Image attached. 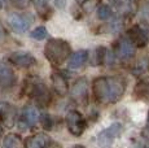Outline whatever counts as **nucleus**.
Returning a JSON list of instances; mask_svg holds the SVG:
<instances>
[{"label": "nucleus", "instance_id": "c85d7f7f", "mask_svg": "<svg viewBox=\"0 0 149 148\" xmlns=\"http://www.w3.org/2000/svg\"><path fill=\"white\" fill-rule=\"evenodd\" d=\"M71 148H86L84 146H81V144H75V146H73Z\"/></svg>", "mask_w": 149, "mask_h": 148}, {"label": "nucleus", "instance_id": "5701e85b", "mask_svg": "<svg viewBox=\"0 0 149 148\" xmlns=\"http://www.w3.org/2000/svg\"><path fill=\"white\" fill-rule=\"evenodd\" d=\"M111 16V9L109 5H101L97 9V17L100 20H108Z\"/></svg>", "mask_w": 149, "mask_h": 148}, {"label": "nucleus", "instance_id": "9b49d317", "mask_svg": "<svg viewBox=\"0 0 149 148\" xmlns=\"http://www.w3.org/2000/svg\"><path fill=\"white\" fill-rule=\"evenodd\" d=\"M9 61L19 68H30L36 64V60L29 52H13L9 56Z\"/></svg>", "mask_w": 149, "mask_h": 148}, {"label": "nucleus", "instance_id": "412c9836", "mask_svg": "<svg viewBox=\"0 0 149 148\" xmlns=\"http://www.w3.org/2000/svg\"><path fill=\"white\" fill-rule=\"evenodd\" d=\"M47 35H48V33H47V29H45L44 26L36 27V29H34L30 33V36L33 39H35V40H43V39L47 38Z\"/></svg>", "mask_w": 149, "mask_h": 148}, {"label": "nucleus", "instance_id": "0eeeda50", "mask_svg": "<svg viewBox=\"0 0 149 148\" xmlns=\"http://www.w3.org/2000/svg\"><path fill=\"white\" fill-rule=\"evenodd\" d=\"M30 96L39 104L40 107H47L51 103V94L44 83H34L30 87Z\"/></svg>", "mask_w": 149, "mask_h": 148}, {"label": "nucleus", "instance_id": "a211bd4d", "mask_svg": "<svg viewBox=\"0 0 149 148\" xmlns=\"http://www.w3.org/2000/svg\"><path fill=\"white\" fill-rule=\"evenodd\" d=\"M134 95L137 99H145L149 100V81H141L136 84Z\"/></svg>", "mask_w": 149, "mask_h": 148}, {"label": "nucleus", "instance_id": "4468645a", "mask_svg": "<svg viewBox=\"0 0 149 148\" xmlns=\"http://www.w3.org/2000/svg\"><path fill=\"white\" fill-rule=\"evenodd\" d=\"M38 118H39V113L36 110V108H34L33 105H26L22 109V118L19 124H25V127H30L36 124Z\"/></svg>", "mask_w": 149, "mask_h": 148}, {"label": "nucleus", "instance_id": "2eb2a0df", "mask_svg": "<svg viewBox=\"0 0 149 148\" xmlns=\"http://www.w3.org/2000/svg\"><path fill=\"white\" fill-rule=\"evenodd\" d=\"M52 86H53L54 91H56L60 96H65L69 92V84H68L66 79L60 73L52 74Z\"/></svg>", "mask_w": 149, "mask_h": 148}, {"label": "nucleus", "instance_id": "aec40b11", "mask_svg": "<svg viewBox=\"0 0 149 148\" xmlns=\"http://www.w3.org/2000/svg\"><path fill=\"white\" fill-rule=\"evenodd\" d=\"M105 53L107 50L104 47H99L95 50L93 52V57H92V65H101L105 60Z\"/></svg>", "mask_w": 149, "mask_h": 148}, {"label": "nucleus", "instance_id": "7c9ffc66", "mask_svg": "<svg viewBox=\"0 0 149 148\" xmlns=\"http://www.w3.org/2000/svg\"><path fill=\"white\" fill-rule=\"evenodd\" d=\"M77 1H78V3H81V4H84V3L87 1V0H77Z\"/></svg>", "mask_w": 149, "mask_h": 148}, {"label": "nucleus", "instance_id": "6ab92c4d", "mask_svg": "<svg viewBox=\"0 0 149 148\" xmlns=\"http://www.w3.org/2000/svg\"><path fill=\"white\" fill-rule=\"evenodd\" d=\"M19 144H21V138H19V135L8 134V135L3 139L1 148H19Z\"/></svg>", "mask_w": 149, "mask_h": 148}, {"label": "nucleus", "instance_id": "9d476101", "mask_svg": "<svg viewBox=\"0 0 149 148\" xmlns=\"http://www.w3.org/2000/svg\"><path fill=\"white\" fill-rule=\"evenodd\" d=\"M116 55L121 60H130L135 55V45L130 39H121L116 44Z\"/></svg>", "mask_w": 149, "mask_h": 148}, {"label": "nucleus", "instance_id": "f3484780", "mask_svg": "<svg viewBox=\"0 0 149 148\" xmlns=\"http://www.w3.org/2000/svg\"><path fill=\"white\" fill-rule=\"evenodd\" d=\"M148 72H149V57L148 56H144V57L137 60L136 64L134 65L132 70H131V73L136 77L144 75V74L148 73Z\"/></svg>", "mask_w": 149, "mask_h": 148}, {"label": "nucleus", "instance_id": "7ed1b4c3", "mask_svg": "<svg viewBox=\"0 0 149 148\" xmlns=\"http://www.w3.org/2000/svg\"><path fill=\"white\" fill-rule=\"evenodd\" d=\"M66 126L68 130L71 135L74 136H81L84 133L86 127H87V122L83 118V116L77 110H70L66 114Z\"/></svg>", "mask_w": 149, "mask_h": 148}, {"label": "nucleus", "instance_id": "ddd939ff", "mask_svg": "<svg viewBox=\"0 0 149 148\" xmlns=\"http://www.w3.org/2000/svg\"><path fill=\"white\" fill-rule=\"evenodd\" d=\"M51 139L45 134H35L25 139V148H47Z\"/></svg>", "mask_w": 149, "mask_h": 148}, {"label": "nucleus", "instance_id": "dca6fc26", "mask_svg": "<svg viewBox=\"0 0 149 148\" xmlns=\"http://www.w3.org/2000/svg\"><path fill=\"white\" fill-rule=\"evenodd\" d=\"M88 60V52L86 50L77 51L75 53L70 56L69 59V68L70 69H78V68L83 66L86 64V61Z\"/></svg>", "mask_w": 149, "mask_h": 148}, {"label": "nucleus", "instance_id": "20e7f679", "mask_svg": "<svg viewBox=\"0 0 149 148\" xmlns=\"http://www.w3.org/2000/svg\"><path fill=\"white\" fill-rule=\"evenodd\" d=\"M128 39L136 47H145L149 42V26L147 24L135 25L128 30Z\"/></svg>", "mask_w": 149, "mask_h": 148}, {"label": "nucleus", "instance_id": "6e6552de", "mask_svg": "<svg viewBox=\"0 0 149 148\" xmlns=\"http://www.w3.org/2000/svg\"><path fill=\"white\" fill-rule=\"evenodd\" d=\"M70 96L77 103H84L88 98V82L86 78H81L73 84L70 90Z\"/></svg>", "mask_w": 149, "mask_h": 148}, {"label": "nucleus", "instance_id": "39448f33", "mask_svg": "<svg viewBox=\"0 0 149 148\" xmlns=\"http://www.w3.org/2000/svg\"><path fill=\"white\" fill-rule=\"evenodd\" d=\"M122 130H123V127L119 122L111 124L110 126L104 129L96 136L97 144H99V146H109V144H111L122 134Z\"/></svg>", "mask_w": 149, "mask_h": 148}, {"label": "nucleus", "instance_id": "f8f14e48", "mask_svg": "<svg viewBox=\"0 0 149 148\" xmlns=\"http://www.w3.org/2000/svg\"><path fill=\"white\" fill-rule=\"evenodd\" d=\"M16 83V75L12 68L0 62V89H10Z\"/></svg>", "mask_w": 149, "mask_h": 148}, {"label": "nucleus", "instance_id": "f03ea898", "mask_svg": "<svg viewBox=\"0 0 149 148\" xmlns=\"http://www.w3.org/2000/svg\"><path fill=\"white\" fill-rule=\"evenodd\" d=\"M126 86V79L122 77H108V103H118L125 95Z\"/></svg>", "mask_w": 149, "mask_h": 148}, {"label": "nucleus", "instance_id": "72a5a7b5", "mask_svg": "<svg viewBox=\"0 0 149 148\" xmlns=\"http://www.w3.org/2000/svg\"><path fill=\"white\" fill-rule=\"evenodd\" d=\"M147 121H148V126H149V113H148V119Z\"/></svg>", "mask_w": 149, "mask_h": 148}, {"label": "nucleus", "instance_id": "4be33fe9", "mask_svg": "<svg viewBox=\"0 0 149 148\" xmlns=\"http://www.w3.org/2000/svg\"><path fill=\"white\" fill-rule=\"evenodd\" d=\"M40 125L44 130L49 131L53 127V119L49 114H42L40 116Z\"/></svg>", "mask_w": 149, "mask_h": 148}, {"label": "nucleus", "instance_id": "393cba45", "mask_svg": "<svg viewBox=\"0 0 149 148\" xmlns=\"http://www.w3.org/2000/svg\"><path fill=\"white\" fill-rule=\"evenodd\" d=\"M95 4H96V0H87L83 4V8H84L86 12H91L93 9V7H95Z\"/></svg>", "mask_w": 149, "mask_h": 148}, {"label": "nucleus", "instance_id": "f257e3e1", "mask_svg": "<svg viewBox=\"0 0 149 148\" xmlns=\"http://www.w3.org/2000/svg\"><path fill=\"white\" fill-rule=\"evenodd\" d=\"M70 44L66 40H62V39H49L44 47L45 57L51 64L56 65V66L65 62V60L70 57Z\"/></svg>", "mask_w": 149, "mask_h": 148}, {"label": "nucleus", "instance_id": "1a4fd4ad", "mask_svg": "<svg viewBox=\"0 0 149 148\" xmlns=\"http://www.w3.org/2000/svg\"><path fill=\"white\" fill-rule=\"evenodd\" d=\"M92 92L99 103H108V77H97L92 83Z\"/></svg>", "mask_w": 149, "mask_h": 148}, {"label": "nucleus", "instance_id": "473e14b6", "mask_svg": "<svg viewBox=\"0 0 149 148\" xmlns=\"http://www.w3.org/2000/svg\"><path fill=\"white\" fill-rule=\"evenodd\" d=\"M3 3H4V0H0V8L3 7Z\"/></svg>", "mask_w": 149, "mask_h": 148}, {"label": "nucleus", "instance_id": "a878e982", "mask_svg": "<svg viewBox=\"0 0 149 148\" xmlns=\"http://www.w3.org/2000/svg\"><path fill=\"white\" fill-rule=\"evenodd\" d=\"M14 7H18V8H25L27 4V0H12Z\"/></svg>", "mask_w": 149, "mask_h": 148}, {"label": "nucleus", "instance_id": "bb28decb", "mask_svg": "<svg viewBox=\"0 0 149 148\" xmlns=\"http://www.w3.org/2000/svg\"><path fill=\"white\" fill-rule=\"evenodd\" d=\"M54 4H56V7L62 9V8L65 7V4H66V1H65V0H54Z\"/></svg>", "mask_w": 149, "mask_h": 148}, {"label": "nucleus", "instance_id": "cd10ccee", "mask_svg": "<svg viewBox=\"0 0 149 148\" xmlns=\"http://www.w3.org/2000/svg\"><path fill=\"white\" fill-rule=\"evenodd\" d=\"M141 135L144 136V138H147L148 140H149V126H147L144 130H143V131H141Z\"/></svg>", "mask_w": 149, "mask_h": 148}, {"label": "nucleus", "instance_id": "2f4dec72", "mask_svg": "<svg viewBox=\"0 0 149 148\" xmlns=\"http://www.w3.org/2000/svg\"><path fill=\"white\" fill-rule=\"evenodd\" d=\"M1 135H3V129H1V126H0V138H1Z\"/></svg>", "mask_w": 149, "mask_h": 148}, {"label": "nucleus", "instance_id": "423d86ee", "mask_svg": "<svg viewBox=\"0 0 149 148\" xmlns=\"http://www.w3.org/2000/svg\"><path fill=\"white\" fill-rule=\"evenodd\" d=\"M9 27L14 33H25L29 26L33 22V17L29 15H18V13H13L8 17L7 20Z\"/></svg>", "mask_w": 149, "mask_h": 148}, {"label": "nucleus", "instance_id": "b1692460", "mask_svg": "<svg viewBox=\"0 0 149 148\" xmlns=\"http://www.w3.org/2000/svg\"><path fill=\"white\" fill-rule=\"evenodd\" d=\"M48 3H49V0H33V4L35 5L39 13H43L48 9Z\"/></svg>", "mask_w": 149, "mask_h": 148}, {"label": "nucleus", "instance_id": "c756f323", "mask_svg": "<svg viewBox=\"0 0 149 148\" xmlns=\"http://www.w3.org/2000/svg\"><path fill=\"white\" fill-rule=\"evenodd\" d=\"M140 148H149V142H148V143H144Z\"/></svg>", "mask_w": 149, "mask_h": 148}]
</instances>
